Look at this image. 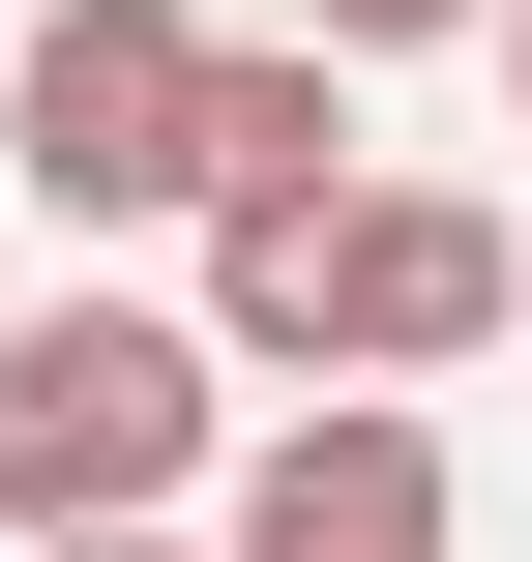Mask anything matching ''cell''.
<instances>
[{
  "instance_id": "obj_1",
  "label": "cell",
  "mask_w": 532,
  "mask_h": 562,
  "mask_svg": "<svg viewBox=\"0 0 532 562\" xmlns=\"http://www.w3.org/2000/svg\"><path fill=\"white\" fill-rule=\"evenodd\" d=\"M207 326L237 385H474L532 326V237L474 178H355V207H207Z\"/></svg>"
},
{
  "instance_id": "obj_2",
  "label": "cell",
  "mask_w": 532,
  "mask_h": 562,
  "mask_svg": "<svg viewBox=\"0 0 532 562\" xmlns=\"http://www.w3.org/2000/svg\"><path fill=\"white\" fill-rule=\"evenodd\" d=\"M207 474H237V326H178V296H30L0 326V533L207 504Z\"/></svg>"
},
{
  "instance_id": "obj_3",
  "label": "cell",
  "mask_w": 532,
  "mask_h": 562,
  "mask_svg": "<svg viewBox=\"0 0 532 562\" xmlns=\"http://www.w3.org/2000/svg\"><path fill=\"white\" fill-rule=\"evenodd\" d=\"M207 89H237V30H178V0H30V30H0V178H30L59 237H148V207H207Z\"/></svg>"
},
{
  "instance_id": "obj_4",
  "label": "cell",
  "mask_w": 532,
  "mask_h": 562,
  "mask_svg": "<svg viewBox=\"0 0 532 562\" xmlns=\"http://www.w3.org/2000/svg\"><path fill=\"white\" fill-rule=\"evenodd\" d=\"M237 562H474V474H444V415L415 385H296L267 445H237Z\"/></svg>"
},
{
  "instance_id": "obj_5",
  "label": "cell",
  "mask_w": 532,
  "mask_h": 562,
  "mask_svg": "<svg viewBox=\"0 0 532 562\" xmlns=\"http://www.w3.org/2000/svg\"><path fill=\"white\" fill-rule=\"evenodd\" d=\"M207 207H355V30H237V89H207Z\"/></svg>"
},
{
  "instance_id": "obj_6",
  "label": "cell",
  "mask_w": 532,
  "mask_h": 562,
  "mask_svg": "<svg viewBox=\"0 0 532 562\" xmlns=\"http://www.w3.org/2000/svg\"><path fill=\"white\" fill-rule=\"evenodd\" d=\"M296 30H355V59H444V30H503V0H296Z\"/></svg>"
},
{
  "instance_id": "obj_7",
  "label": "cell",
  "mask_w": 532,
  "mask_h": 562,
  "mask_svg": "<svg viewBox=\"0 0 532 562\" xmlns=\"http://www.w3.org/2000/svg\"><path fill=\"white\" fill-rule=\"evenodd\" d=\"M30 562H237V533H178V504H89V533H30Z\"/></svg>"
},
{
  "instance_id": "obj_8",
  "label": "cell",
  "mask_w": 532,
  "mask_h": 562,
  "mask_svg": "<svg viewBox=\"0 0 532 562\" xmlns=\"http://www.w3.org/2000/svg\"><path fill=\"white\" fill-rule=\"evenodd\" d=\"M503 89H532V0H503Z\"/></svg>"
},
{
  "instance_id": "obj_9",
  "label": "cell",
  "mask_w": 532,
  "mask_h": 562,
  "mask_svg": "<svg viewBox=\"0 0 532 562\" xmlns=\"http://www.w3.org/2000/svg\"><path fill=\"white\" fill-rule=\"evenodd\" d=\"M0 562H30V533H0Z\"/></svg>"
}]
</instances>
